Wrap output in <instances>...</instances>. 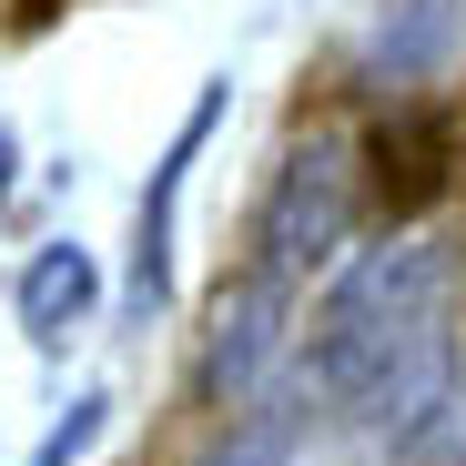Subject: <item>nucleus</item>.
<instances>
[{"mask_svg":"<svg viewBox=\"0 0 466 466\" xmlns=\"http://www.w3.org/2000/svg\"><path fill=\"white\" fill-rule=\"evenodd\" d=\"M294 385L315 426L416 446L456 406V254L436 233H385L325 274V304L294 335Z\"/></svg>","mask_w":466,"mask_h":466,"instance_id":"nucleus-1","label":"nucleus"},{"mask_svg":"<svg viewBox=\"0 0 466 466\" xmlns=\"http://www.w3.org/2000/svg\"><path fill=\"white\" fill-rule=\"evenodd\" d=\"M355 223H365V152L355 132L335 122H304L284 152H274V173H264V203H254V254L264 274L284 284H325L355 244Z\"/></svg>","mask_w":466,"mask_h":466,"instance_id":"nucleus-2","label":"nucleus"},{"mask_svg":"<svg viewBox=\"0 0 466 466\" xmlns=\"http://www.w3.org/2000/svg\"><path fill=\"white\" fill-rule=\"evenodd\" d=\"M294 315H304V284H284V274H264V264H244L223 284V304H213V345H203V396L213 406H233L244 416L264 385L294 365Z\"/></svg>","mask_w":466,"mask_h":466,"instance_id":"nucleus-3","label":"nucleus"},{"mask_svg":"<svg viewBox=\"0 0 466 466\" xmlns=\"http://www.w3.org/2000/svg\"><path fill=\"white\" fill-rule=\"evenodd\" d=\"M365 152V213L385 233H406L446 183H456V122L436 102H385V122L355 142Z\"/></svg>","mask_w":466,"mask_h":466,"instance_id":"nucleus-4","label":"nucleus"},{"mask_svg":"<svg viewBox=\"0 0 466 466\" xmlns=\"http://www.w3.org/2000/svg\"><path fill=\"white\" fill-rule=\"evenodd\" d=\"M223 122V82L183 112V132H173V152L152 163V193H142V213H132V315L152 325L173 304V213H183V183H193V152H203V132Z\"/></svg>","mask_w":466,"mask_h":466,"instance_id":"nucleus-5","label":"nucleus"},{"mask_svg":"<svg viewBox=\"0 0 466 466\" xmlns=\"http://www.w3.org/2000/svg\"><path fill=\"white\" fill-rule=\"evenodd\" d=\"M92 315H102V264L61 233V244H41V254L21 264V335H31L41 355H61Z\"/></svg>","mask_w":466,"mask_h":466,"instance_id":"nucleus-6","label":"nucleus"},{"mask_svg":"<svg viewBox=\"0 0 466 466\" xmlns=\"http://www.w3.org/2000/svg\"><path fill=\"white\" fill-rule=\"evenodd\" d=\"M304 426H315V406H304V385H294V365L264 385V396L233 416L193 466H294V446H304Z\"/></svg>","mask_w":466,"mask_h":466,"instance_id":"nucleus-7","label":"nucleus"},{"mask_svg":"<svg viewBox=\"0 0 466 466\" xmlns=\"http://www.w3.org/2000/svg\"><path fill=\"white\" fill-rule=\"evenodd\" d=\"M456 41V0H396V21L375 31V82H426Z\"/></svg>","mask_w":466,"mask_h":466,"instance_id":"nucleus-8","label":"nucleus"},{"mask_svg":"<svg viewBox=\"0 0 466 466\" xmlns=\"http://www.w3.org/2000/svg\"><path fill=\"white\" fill-rule=\"evenodd\" d=\"M112 426V396H82V406H71L41 446H31V466H71V456H92V436Z\"/></svg>","mask_w":466,"mask_h":466,"instance_id":"nucleus-9","label":"nucleus"},{"mask_svg":"<svg viewBox=\"0 0 466 466\" xmlns=\"http://www.w3.org/2000/svg\"><path fill=\"white\" fill-rule=\"evenodd\" d=\"M41 21H51V0H21V31H41Z\"/></svg>","mask_w":466,"mask_h":466,"instance_id":"nucleus-10","label":"nucleus"},{"mask_svg":"<svg viewBox=\"0 0 466 466\" xmlns=\"http://www.w3.org/2000/svg\"><path fill=\"white\" fill-rule=\"evenodd\" d=\"M11 163H21V152H11V132H0V193H11Z\"/></svg>","mask_w":466,"mask_h":466,"instance_id":"nucleus-11","label":"nucleus"}]
</instances>
